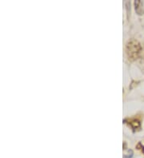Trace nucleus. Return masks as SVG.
Masks as SVG:
<instances>
[{
  "label": "nucleus",
  "mask_w": 144,
  "mask_h": 158,
  "mask_svg": "<svg viewBox=\"0 0 144 158\" xmlns=\"http://www.w3.org/2000/svg\"><path fill=\"white\" fill-rule=\"evenodd\" d=\"M141 51H142V47L138 41L132 39L127 42V47H126V53L129 60L131 61L136 60L139 57Z\"/></svg>",
  "instance_id": "1"
},
{
  "label": "nucleus",
  "mask_w": 144,
  "mask_h": 158,
  "mask_svg": "<svg viewBox=\"0 0 144 158\" xmlns=\"http://www.w3.org/2000/svg\"><path fill=\"white\" fill-rule=\"evenodd\" d=\"M123 121H124V123L128 125L134 132L140 130V129H141V122L137 118H126Z\"/></svg>",
  "instance_id": "2"
},
{
  "label": "nucleus",
  "mask_w": 144,
  "mask_h": 158,
  "mask_svg": "<svg viewBox=\"0 0 144 158\" xmlns=\"http://www.w3.org/2000/svg\"><path fill=\"white\" fill-rule=\"evenodd\" d=\"M133 156V152H132V150H128L127 151V153L124 155L123 158H131Z\"/></svg>",
  "instance_id": "3"
},
{
  "label": "nucleus",
  "mask_w": 144,
  "mask_h": 158,
  "mask_svg": "<svg viewBox=\"0 0 144 158\" xmlns=\"http://www.w3.org/2000/svg\"><path fill=\"white\" fill-rule=\"evenodd\" d=\"M136 148H137L138 149L141 150V151H142V153L144 154V146H142V144L140 143V142H139V143H138V145H137V146H136Z\"/></svg>",
  "instance_id": "4"
}]
</instances>
